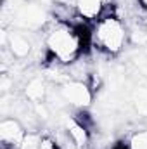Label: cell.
Listing matches in <instances>:
<instances>
[{"mask_svg":"<svg viewBox=\"0 0 147 149\" xmlns=\"http://www.w3.org/2000/svg\"><path fill=\"white\" fill-rule=\"evenodd\" d=\"M47 33L43 37L45 50L50 57V61L61 63L64 66L74 63L83 54L85 38L92 43V30L88 31L87 26L73 28L66 23L55 21V24H47Z\"/></svg>","mask_w":147,"mask_h":149,"instance_id":"1","label":"cell"},{"mask_svg":"<svg viewBox=\"0 0 147 149\" xmlns=\"http://www.w3.org/2000/svg\"><path fill=\"white\" fill-rule=\"evenodd\" d=\"M128 42V28L125 26L119 16H102L99 21H95L92 28V45L106 56H118Z\"/></svg>","mask_w":147,"mask_h":149,"instance_id":"2","label":"cell"},{"mask_svg":"<svg viewBox=\"0 0 147 149\" xmlns=\"http://www.w3.org/2000/svg\"><path fill=\"white\" fill-rule=\"evenodd\" d=\"M49 19L50 17L45 12V9L35 2L24 3L12 12V26H16L17 30H23V31H28V30L33 31V30L45 28L50 23Z\"/></svg>","mask_w":147,"mask_h":149,"instance_id":"3","label":"cell"},{"mask_svg":"<svg viewBox=\"0 0 147 149\" xmlns=\"http://www.w3.org/2000/svg\"><path fill=\"white\" fill-rule=\"evenodd\" d=\"M59 92L68 106L74 109H88L94 99V92L87 81L69 80L62 85H59Z\"/></svg>","mask_w":147,"mask_h":149,"instance_id":"4","label":"cell"},{"mask_svg":"<svg viewBox=\"0 0 147 149\" xmlns=\"http://www.w3.org/2000/svg\"><path fill=\"white\" fill-rule=\"evenodd\" d=\"M26 132L28 130L16 116H5L0 121V139L3 146H12V148L19 149Z\"/></svg>","mask_w":147,"mask_h":149,"instance_id":"5","label":"cell"},{"mask_svg":"<svg viewBox=\"0 0 147 149\" xmlns=\"http://www.w3.org/2000/svg\"><path fill=\"white\" fill-rule=\"evenodd\" d=\"M7 50L16 59H24L33 50V42L30 35L23 30H12L7 38Z\"/></svg>","mask_w":147,"mask_h":149,"instance_id":"6","label":"cell"},{"mask_svg":"<svg viewBox=\"0 0 147 149\" xmlns=\"http://www.w3.org/2000/svg\"><path fill=\"white\" fill-rule=\"evenodd\" d=\"M66 132H68L69 139L73 141V144L76 146V149H90V142H92L90 130L85 125H81L76 118H73V116L66 118Z\"/></svg>","mask_w":147,"mask_h":149,"instance_id":"7","label":"cell"},{"mask_svg":"<svg viewBox=\"0 0 147 149\" xmlns=\"http://www.w3.org/2000/svg\"><path fill=\"white\" fill-rule=\"evenodd\" d=\"M73 5L76 12L88 23L99 21L106 10V5L102 3V0H74Z\"/></svg>","mask_w":147,"mask_h":149,"instance_id":"8","label":"cell"},{"mask_svg":"<svg viewBox=\"0 0 147 149\" xmlns=\"http://www.w3.org/2000/svg\"><path fill=\"white\" fill-rule=\"evenodd\" d=\"M23 92H24L26 101H30V102H45L47 95H49V87H47L43 78L33 76L26 81Z\"/></svg>","mask_w":147,"mask_h":149,"instance_id":"9","label":"cell"},{"mask_svg":"<svg viewBox=\"0 0 147 149\" xmlns=\"http://www.w3.org/2000/svg\"><path fill=\"white\" fill-rule=\"evenodd\" d=\"M128 149H147V128L135 130L128 139H126Z\"/></svg>","mask_w":147,"mask_h":149,"instance_id":"10","label":"cell"},{"mask_svg":"<svg viewBox=\"0 0 147 149\" xmlns=\"http://www.w3.org/2000/svg\"><path fill=\"white\" fill-rule=\"evenodd\" d=\"M133 102L137 106V111L147 116V88H139L133 94Z\"/></svg>","mask_w":147,"mask_h":149,"instance_id":"11","label":"cell"},{"mask_svg":"<svg viewBox=\"0 0 147 149\" xmlns=\"http://www.w3.org/2000/svg\"><path fill=\"white\" fill-rule=\"evenodd\" d=\"M40 149H61V146H59V142L54 137L43 135L42 137V142H40Z\"/></svg>","mask_w":147,"mask_h":149,"instance_id":"12","label":"cell"},{"mask_svg":"<svg viewBox=\"0 0 147 149\" xmlns=\"http://www.w3.org/2000/svg\"><path fill=\"white\" fill-rule=\"evenodd\" d=\"M137 3H139V7H140L144 12H147V0H137Z\"/></svg>","mask_w":147,"mask_h":149,"instance_id":"13","label":"cell"},{"mask_svg":"<svg viewBox=\"0 0 147 149\" xmlns=\"http://www.w3.org/2000/svg\"><path fill=\"white\" fill-rule=\"evenodd\" d=\"M2 149H17V148H12V146H3V144H2Z\"/></svg>","mask_w":147,"mask_h":149,"instance_id":"14","label":"cell"}]
</instances>
